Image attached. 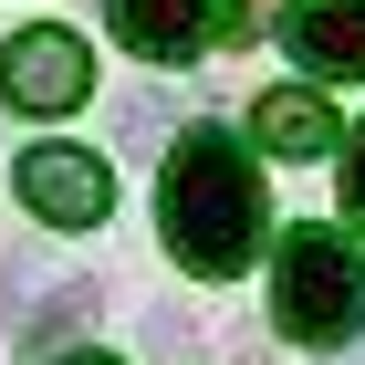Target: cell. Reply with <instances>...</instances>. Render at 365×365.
<instances>
[{
  "label": "cell",
  "instance_id": "6da1fadb",
  "mask_svg": "<svg viewBox=\"0 0 365 365\" xmlns=\"http://www.w3.org/2000/svg\"><path fill=\"white\" fill-rule=\"evenodd\" d=\"M157 220H168L178 272L230 282L261 251V168H251V146L220 136V125H188V136L168 146V198H157Z\"/></svg>",
  "mask_w": 365,
  "mask_h": 365
},
{
  "label": "cell",
  "instance_id": "7a4b0ae2",
  "mask_svg": "<svg viewBox=\"0 0 365 365\" xmlns=\"http://www.w3.org/2000/svg\"><path fill=\"white\" fill-rule=\"evenodd\" d=\"M272 324L292 344H344L365 324V261L344 230H292L272 251Z\"/></svg>",
  "mask_w": 365,
  "mask_h": 365
},
{
  "label": "cell",
  "instance_id": "3957f363",
  "mask_svg": "<svg viewBox=\"0 0 365 365\" xmlns=\"http://www.w3.org/2000/svg\"><path fill=\"white\" fill-rule=\"evenodd\" d=\"M105 21L125 53L146 63H188L209 42H251V0H105Z\"/></svg>",
  "mask_w": 365,
  "mask_h": 365
},
{
  "label": "cell",
  "instance_id": "277c9868",
  "mask_svg": "<svg viewBox=\"0 0 365 365\" xmlns=\"http://www.w3.org/2000/svg\"><path fill=\"white\" fill-rule=\"evenodd\" d=\"M0 94H11V105L21 115H73L94 94V53L84 42H73V31H11V53H0Z\"/></svg>",
  "mask_w": 365,
  "mask_h": 365
},
{
  "label": "cell",
  "instance_id": "5b68a950",
  "mask_svg": "<svg viewBox=\"0 0 365 365\" xmlns=\"http://www.w3.org/2000/svg\"><path fill=\"white\" fill-rule=\"evenodd\" d=\"M11 188H21L31 220H53V230H94L105 220V157H84V146H21V168H11Z\"/></svg>",
  "mask_w": 365,
  "mask_h": 365
},
{
  "label": "cell",
  "instance_id": "8992f818",
  "mask_svg": "<svg viewBox=\"0 0 365 365\" xmlns=\"http://www.w3.org/2000/svg\"><path fill=\"white\" fill-rule=\"evenodd\" d=\"M282 42H292V63L313 84H355L365 73V0H292Z\"/></svg>",
  "mask_w": 365,
  "mask_h": 365
},
{
  "label": "cell",
  "instance_id": "52a82bcc",
  "mask_svg": "<svg viewBox=\"0 0 365 365\" xmlns=\"http://www.w3.org/2000/svg\"><path fill=\"white\" fill-rule=\"evenodd\" d=\"M251 136L272 146V157H334L344 125H334V105H324L313 84H272V94L251 105Z\"/></svg>",
  "mask_w": 365,
  "mask_h": 365
},
{
  "label": "cell",
  "instance_id": "ba28073f",
  "mask_svg": "<svg viewBox=\"0 0 365 365\" xmlns=\"http://www.w3.org/2000/svg\"><path fill=\"white\" fill-rule=\"evenodd\" d=\"M84 313H94V282H63V292H53V303H42V313H31L21 334L42 344V355H53V334H73V324H84Z\"/></svg>",
  "mask_w": 365,
  "mask_h": 365
},
{
  "label": "cell",
  "instance_id": "9c48e42d",
  "mask_svg": "<svg viewBox=\"0 0 365 365\" xmlns=\"http://www.w3.org/2000/svg\"><path fill=\"white\" fill-rule=\"evenodd\" d=\"M344 209H355V230H365V125L344 136Z\"/></svg>",
  "mask_w": 365,
  "mask_h": 365
},
{
  "label": "cell",
  "instance_id": "30bf717a",
  "mask_svg": "<svg viewBox=\"0 0 365 365\" xmlns=\"http://www.w3.org/2000/svg\"><path fill=\"white\" fill-rule=\"evenodd\" d=\"M63 365H115V355H63Z\"/></svg>",
  "mask_w": 365,
  "mask_h": 365
}]
</instances>
